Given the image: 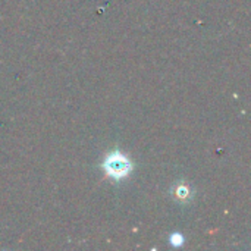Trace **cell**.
<instances>
[{"mask_svg": "<svg viewBox=\"0 0 251 251\" xmlns=\"http://www.w3.org/2000/svg\"><path fill=\"white\" fill-rule=\"evenodd\" d=\"M103 169L107 174V176L119 181L126 178L131 171H132V163L129 162V159L126 156H124L119 151H115L112 154H109L104 162H103Z\"/></svg>", "mask_w": 251, "mask_h": 251, "instance_id": "cell-1", "label": "cell"}, {"mask_svg": "<svg viewBox=\"0 0 251 251\" xmlns=\"http://www.w3.org/2000/svg\"><path fill=\"white\" fill-rule=\"evenodd\" d=\"M171 243H172L174 246H179V244H182V235H179V234L172 235V237H171Z\"/></svg>", "mask_w": 251, "mask_h": 251, "instance_id": "cell-2", "label": "cell"}]
</instances>
